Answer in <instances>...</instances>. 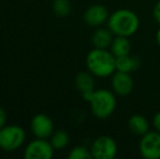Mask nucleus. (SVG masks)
Returning a JSON list of instances; mask_svg holds the SVG:
<instances>
[{
	"label": "nucleus",
	"instance_id": "10",
	"mask_svg": "<svg viewBox=\"0 0 160 159\" xmlns=\"http://www.w3.org/2000/svg\"><path fill=\"white\" fill-rule=\"evenodd\" d=\"M32 131L38 138H47L52 134V120L46 115H36L32 120Z\"/></svg>",
	"mask_w": 160,
	"mask_h": 159
},
{
	"label": "nucleus",
	"instance_id": "4",
	"mask_svg": "<svg viewBox=\"0 0 160 159\" xmlns=\"http://www.w3.org/2000/svg\"><path fill=\"white\" fill-rule=\"evenodd\" d=\"M25 140V133L18 125H9L0 129V147L7 152L19 148Z\"/></svg>",
	"mask_w": 160,
	"mask_h": 159
},
{
	"label": "nucleus",
	"instance_id": "2",
	"mask_svg": "<svg viewBox=\"0 0 160 159\" xmlns=\"http://www.w3.org/2000/svg\"><path fill=\"white\" fill-rule=\"evenodd\" d=\"M107 24L114 36L130 37L138 31L139 19L130 9H119L109 15Z\"/></svg>",
	"mask_w": 160,
	"mask_h": 159
},
{
	"label": "nucleus",
	"instance_id": "18",
	"mask_svg": "<svg viewBox=\"0 0 160 159\" xmlns=\"http://www.w3.org/2000/svg\"><path fill=\"white\" fill-rule=\"evenodd\" d=\"M53 10L59 17H67L71 11V3L69 0H55Z\"/></svg>",
	"mask_w": 160,
	"mask_h": 159
},
{
	"label": "nucleus",
	"instance_id": "9",
	"mask_svg": "<svg viewBox=\"0 0 160 159\" xmlns=\"http://www.w3.org/2000/svg\"><path fill=\"white\" fill-rule=\"evenodd\" d=\"M109 12L108 9L102 4H93L84 13V21L87 25L98 27L109 19Z\"/></svg>",
	"mask_w": 160,
	"mask_h": 159
},
{
	"label": "nucleus",
	"instance_id": "19",
	"mask_svg": "<svg viewBox=\"0 0 160 159\" xmlns=\"http://www.w3.org/2000/svg\"><path fill=\"white\" fill-rule=\"evenodd\" d=\"M152 15H154L155 21L158 24H160V0L157 1V3L155 4L154 10H152Z\"/></svg>",
	"mask_w": 160,
	"mask_h": 159
},
{
	"label": "nucleus",
	"instance_id": "15",
	"mask_svg": "<svg viewBox=\"0 0 160 159\" xmlns=\"http://www.w3.org/2000/svg\"><path fill=\"white\" fill-rule=\"evenodd\" d=\"M141 60L131 53L117 58V71H121V72L132 73L136 71L141 67Z\"/></svg>",
	"mask_w": 160,
	"mask_h": 159
},
{
	"label": "nucleus",
	"instance_id": "16",
	"mask_svg": "<svg viewBox=\"0 0 160 159\" xmlns=\"http://www.w3.org/2000/svg\"><path fill=\"white\" fill-rule=\"evenodd\" d=\"M69 135L63 130L57 131L51 137V145L55 149H62L69 144Z\"/></svg>",
	"mask_w": 160,
	"mask_h": 159
},
{
	"label": "nucleus",
	"instance_id": "14",
	"mask_svg": "<svg viewBox=\"0 0 160 159\" xmlns=\"http://www.w3.org/2000/svg\"><path fill=\"white\" fill-rule=\"evenodd\" d=\"M132 50V45L128 39V37L125 36H116L113 37L111 45H110V51L113 53L116 58L123 57V56L130 55Z\"/></svg>",
	"mask_w": 160,
	"mask_h": 159
},
{
	"label": "nucleus",
	"instance_id": "3",
	"mask_svg": "<svg viewBox=\"0 0 160 159\" xmlns=\"http://www.w3.org/2000/svg\"><path fill=\"white\" fill-rule=\"evenodd\" d=\"M88 102L93 115L101 120L109 118L117 108L116 94L106 88L95 89Z\"/></svg>",
	"mask_w": 160,
	"mask_h": 159
},
{
	"label": "nucleus",
	"instance_id": "11",
	"mask_svg": "<svg viewBox=\"0 0 160 159\" xmlns=\"http://www.w3.org/2000/svg\"><path fill=\"white\" fill-rule=\"evenodd\" d=\"M75 85L81 92L83 98L89 102L95 91V79L91 72H80L75 77Z\"/></svg>",
	"mask_w": 160,
	"mask_h": 159
},
{
	"label": "nucleus",
	"instance_id": "6",
	"mask_svg": "<svg viewBox=\"0 0 160 159\" xmlns=\"http://www.w3.org/2000/svg\"><path fill=\"white\" fill-rule=\"evenodd\" d=\"M139 154L145 159H160V133L149 131L141 136L138 145Z\"/></svg>",
	"mask_w": 160,
	"mask_h": 159
},
{
	"label": "nucleus",
	"instance_id": "1",
	"mask_svg": "<svg viewBox=\"0 0 160 159\" xmlns=\"http://www.w3.org/2000/svg\"><path fill=\"white\" fill-rule=\"evenodd\" d=\"M86 67L94 77L105 79L117 71V58L108 49L94 48L86 57Z\"/></svg>",
	"mask_w": 160,
	"mask_h": 159
},
{
	"label": "nucleus",
	"instance_id": "7",
	"mask_svg": "<svg viewBox=\"0 0 160 159\" xmlns=\"http://www.w3.org/2000/svg\"><path fill=\"white\" fill-rule=\"evenodd\" d=\"M53 149L51 143L44 141V138H39L28 145L24 157L26 159H50L53 156Z\"/></svg>",
	"mask_w": 160,
	"mask_h": 159
},
{
	"label": "nucleus",
	"instance_id": "17",
	"mask_svg": "<svg viewBox=\"0 0 160 159\" xmlns=\"http://www.w3.org/2000/svg\"><path fill=\"white\" fill-rule=\"evenodd\" d=\"M92 152L85 146H76L70 152L69 159H92Z\"/></svg>",
	"mask_w": 160,
	"mask_h": 159
},
{
	"label": "nucleus",
	"instance_id": "13",
	"mask_svg": "<svg viewBox=\"0 0 160 159\" xmlns=\"http://www.w3.org/2000/svg\"><path fill=\"white\" fill-rule=\"evenodd\" d=\"M114 34L109 30V28H97L94 32L93 37H92V42L95 48H101V49H107L110 47L112 40H113Z\"/></svg>",
	"mask_w": 160,
	"mask_h": 159
},
{
	"label": "nucleus",
	"instance_id": "12",
	"mask_svg": "<svg viewBox=\"0 0 160 159\" xmlns=\"http://www.w3.org/2000/svg\"><path fill=\"white\" fill-rule=\"evenodd\" d=\"M128 129L134 135L137 136H143L147 132H149L150 123L145 116L141 115V113H135L132 115L128 119Z\"/></svg>",
	"mask_w": 160,
	"mask_h": 159
},
{
	"label": "nucleus",
	"instance_id": "5",
	"mask_svg": "<svg viewBox=\"0 0 160 159\" xmlns=\"http://www.w3.org/2000/svg\"><path fill=\"white\" fill-rule=\"evenodd\" d=\"M91 152L95 159H113L118 154V144L111 136L101 135L93 142Z\"/></svg>",
	"mask_w": 160,
	"mask_h": 159
},
{
	"label": "nucleus",
	"instance_id": "21",
	"mask_svg": "<svg viewBox=\"0 0 160 159\" xmlns=\"http://www.w3.org/2000/svg\"><path fill=\"white\" fill-rule=\"evenodd\" d=\"M6 121H7L6 111H4L2 108H0V129H2V127H4V124H6Z\"/></svg>",
	"mask_w": 160,
	"mask_h": 159
},
{
	"label": "nucleus",
	"instance_id": "8",
	"mask_svg": "<svg viewBox=\"0 0 160 159\" xmlns=\"http://www.w3.org/2000/svg\"><path fill=\"white\" fill-rule=\"evenodd\" d=\"M133 88H134V80L131 73L116 71L112 74L111 89L116 95L124 97L132 93Z\"/></svg>",
	"mask_w": 160,
	"mask_h": 159
},
{
	"label": "nucleus",
	"instance_id": "20",
	"mask_svg": "<svg viewBox=\"0 0 160 159\" xmlns=\"http://www.w3.org/2000/svg\"><path fill=\"white\" fill-rule=\"evenodd\" d=\"M152 125H154L155 130L160 133V111L155 113L154 118H152Z\"/></svg>",
	"mask_w": 160,
	"mask_h": 159
},
{
	"label": "nucleus",
	"instance_id": "22",
	"mask_svg": "<svg viewBox=\"0 0 160 159\" xmlns=\"http://www.w3.org/2000/svg\"><path fill=\"white\" fill-rule=\"evenodd\" d=\"M156 40H157V44H158L159 47H160V28L157 31V33H156Z\"/></svg>",
	"mask_w": 160,
	"mask_h": 159
}]
</instances>
